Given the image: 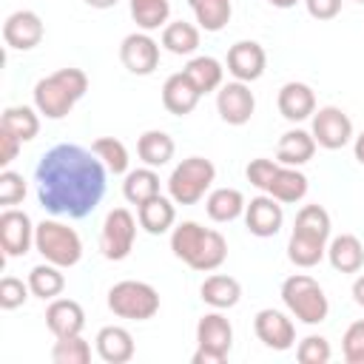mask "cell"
<instances>
[{"label": "cell", "instance_id": "6da1fadb", "mask_svg": "<svg viewBox=\"0 0 364 364\" xmlns=\"http://www.w3.org/2000/svg\"><path fill=\"white\" fill-rule=\"evenodd\" d=\"M105 171L108 168L94 151H85L74 142L48 148L34 168L40 208L51 216L68 219H82L94 213L108 188Z\"/></svg>", "mask_w": 364, "mask_h": 364}, {"label": "cell", "instance_id": "7a4b0ae2", "mask_svg": "<svg viewBox=\"0 0 364 364\" xmlns=\"http://www.w3.org/2000/svg\"><path fill=\"white\" fill-rule=\"evenodd\" d=\"M171 250L176 259H182L188 267L199 273H210L222 267L228 259V242L219 230L202 228L199 222H182L171 233Z\"/></svg>", "mask_w": 364, "mask_h": 364}, {"label": "cell", "instance_id": "3957f363", "mask_svg": "<svg viewBox=\"0 0 364 364\" xmlns=\"http://www.w3.org/2000/svg\"><path fill=\"white\" fill-rule=\"evenodd\" d=\"M88 91V77L82 68H57L54 74L37 80L34 85V108L46 119H63Z\"/></svg>", "mask_w": 364, "mask_h": 364}, {"label": "cell", "instance_id": "277c9868", "mask_svg": "<svg viewBox=\"0 0 364 364\" xmlns=\"http://www.w3.org/2000/svg\"><path fill=\"white\" fill-rule=\"evenodd\" d=\"M282 301L301 324H321L330 313V301L321 284L307 273H293L282 282Z\"/></svg>", "mask_w": 364, "mask_h": 364}, {"label": "cell", "instance_id": "5b68a950", "mask_svg": "<svg viewBox=\"0 0 364 364\" xmlns=\"http://www.w3.org/2000/svg\"><path fill=\"white\" fill-rule=\"evenodd\" d=\"M34 247L37 253L57 264V267H74L82 259V239L74 228L57 222V219H43L34 230Z\"/></svg>", "mask_w": 364, "mask_h": 364}, {"label": "cell", "instance_id": "8992f818", "mask_svg": "<svg viewBox=\"0 0 364 364\" xmlns=\"http://www.w3.org/2000/svg\"><path fill=\"white\" fill-rule=\"evenodd\" d=\"M216 179V165L205 156H188L182 159L171 176H168V196L176 205H196L213 185Z\"/></svg>", "mask_w": 364, "mask_h": 364}, {"label": "cell", "instance_id": "52a82bcc", "mask_svg": "<svg viewBox=\"0 0 364 364\" xmlns=\"http://www.w3.org/2000/svg\"><path fill=\"white\" fill-rule=\"evenodd\" d=\"M108 310L128 321H148L159 313V293L148 282L122 279L108 290Z\"/></svg>", "mask_w": 364, "mask_h": 364}, {"label": "cell", "instance_id": "ba28073f", "mask_svg": "<svg viewBox=\"0 0 364 364\" xmlns=\"http://www.w3.org/2000/svg\"><path fill=\"white\" fill-rule=\"evenodd\" d=\"M233 347V327L230 321L216 310L205 313L196 324V353L193 364H225L228 353Z\"/></svg>", "mask_w": 364, "mask_h": 364}, {"label": "cell", "instance_id": "9c48e42d", "mask_svg": "<svg viewBox=\"0 0 364 364\" xmlns=\"http://www.w3.org/2000/svg\"><path fill=\"white\" fill-rule=\"evenodd\" d=\"M136 239V219L128 208H114L108 210L102 230H100V250L108 262H122L131 256Z\"/></svg>", "mask_w": 364, "mask_h": 364}, {"label": "cell", "instance_id": "30bf717a", "mask_svg": "<svg viewBox=\"0 0 364 364\" xmlns=\"http://www.w3.org/2000/svg\"><path fill=\"white\" fill-rule=\"evenodd\" d=\"M313 139L327 151H338L353 139V119L338 105H324L313 114Z\"/></svg>", "mask_w": 364, "mask_h": 364}, {"label": "cell", "instance_id": "8fae6325", "mask_svg": "<svg viewBox=\"0 0 364 364\" xmlns=\"http://www.w3.org/2000/svg\"><path fill=\"white\" fill-rule=\"evenodd\" d=\"M34 230L37 225H31V216L26 210L17 208H6L0 213V247L9 259L26 256L34 245Z\"/></svg>", "mask_w": 364, "mask_h": 364}, {"label": "cell", "instance_id": "7c38bea8", "mask_svg": "<svg viewBox=\"0 0 364 364\" xmlns=\"http://www.w3.org/2000/svg\"><path fill=\"white\" fill-rule=\"evenodd\" d=\"M119 60H122V65L131 74L148 77L159 65V43L148 31H134V34L122 37V43H119Z\"/></svg>", "mask_w": 364, "mask_h": 364}, {"label": "cell", "instance_id": "4fadbf2b", "mask_svg": "<svg viewBox=\"0 0 364 364\" xmlns=\"http://www.w3.org/2000/svg\"><path fill=\"white\" fill-rule=\"evenodd\" d=\"M43 34H46L43 20L31 9L11 11L6 17V23H3V40L14 51H31V48H37L43 43Z\"/></svg>", "mask_w": 364, "mask_h": 364}, {"label": "cell", "instance_id": "5bb4252c", "mask_svg": "<svg viewBox=\"0 0 364 364\" xmlns=\"http://www.w3.org/2000/svg\"><path fill=\"white\" fill-rule=\"evenodd\" d=\"M216 111L228 125H245L256 111V97L247 88V82H239V80L225 82L216 91Z\"/></svg>", "mask_w": 364, "mask_h": 364}, {"label": "cell", "instance_id": "9a60e30c", "mask_svg": "<svg viewBox=\"0 0 364 364\" xmlns=\"http://www.w3.org/2000/svg\"><path fill=\"white\" fill-rule=\"evenodd\" d=\"M245 225L253 236L259 239H270L282 230L284 225V210H282V202L273 199L270 193H262V196H253L247 205H245Z\"/></svg>", "mask_w": 364, "mask_h": 364}, {"label": "cell", "instance_id": "2e32d148", "mask_svg": "<svg viewBox=\"0 0 364 364\" xmlns=\"http://www.w3.org/2000/svg\"><path fill=\"white\" fill-rule=\"evenodd\" d=\"M253 330H256L259 341L270 350L282 353V350H290L296 344V327L282 310H273V307L259 310L253 318Z\"/></svg>", "mask_w": 364, "mask_h": 364}, {"label": "cell", "instance_id": "e0dca14e", "mask_svg": "<svg viewBox=\"0 0 364 364\" xmlns=\"http://www.w3.org/2000/svg\"><path fill=\"white\" fill-rule=\"evenodd\" d=\"M267 54L256 40H239L228 48V71L239 82H253L264 74Z\"/></svg>", "mask_w": 364, "mask_h": 364}, {"label": "cell", "instance_id": "ac0fdd59", "mask_svg": "<svg viewBox=\"0 0 364 364\" xmlns=\"http://www.w3.org/2000/svg\"><path fill=\"white\" fill-rule=\"evenodd\" d=\"M46 327L54 333V338L80 336L82 327H85V313H82L80 301H74V299H51V304L46 307Z\"/></svg>", "mask_w": 364, "mask_h": 364}, {"label": "cell", "instance_id": "d6986e66", "mask_svg": "<svg viewBox=\"0 0 364 364\" xmlns=\"http://www.w3.org/2000/svg\"><path fill=\"white\" fill-rule=\"evenodd\" d=\"M279 114L287 119V122H301V119H310L316 114V94L307 82H284L279 88Z\"/></svg>", "mask_w": 364, "mask_h": 364}, {"label": "cell", "instance_id": "ffe728a7", "mask_svg": "<svg viewBox=\"0 0 364 364\" xmlns=\"http://www.w3.org/2000/svg\"><path fill=\"white\" fill-rule=\"evenodd\" d=\"M199 88L185 77V71H176L162 85V105L173 117H188L199 105Z\"/></svg>", "mask_w": 364, "mask_h": 364}, {"label": "cell", "instance_id": "44dd1931", "mask_svg": "<svg viewBox=\"0 0 364 364\" xmlns=\"http://www.w3.org/2000/svg\"><path fill=\"white\" fill-rule=\"evenodd\" d=\"M97 355L105 361V364H128L134 358V336L119 327V324H108L97 333Z\"/></svg>", "mask_w": 364, "mask_h": 364}, {"label": "cell", "instance_id": "7402d4cb", "mask_svg": "<svg viewBox=\"0 0 364 364\" xmlns=\"http://www.w3.org/2000/svg\"><path fill=\"white\" fill-rule=\"evenodd\" d=\"M173 205H176V202H173L171 196H162V193H156L154 199L142 202V205L136 208L139 228H142L145 233H151V236L168 233V230L173 228V222H176V208H173Z\"/></svg>", "mask_w": 364, "mask_h": 364}, {"label": "cell", "instance_id": "603a6c76", "mask_svg": "<svg viewBox=\"0 0 364 364\" xmlns=\"http://www.w3.org/2000/svg\"><path fill=\"white\" fill-rule=\"evenodd\" d=\"M316 154V139L310 131H301V128H293V131H284L279 145H276V162L279 165H290V168H299V165H307Z\"/></svg>", "mask_w": 364, "mask_h": 364}, {"label": "cell", "instance_id": "cb8c5ba5", "mask_svg": "<svg viewBox=\"0 0 364 364\" xmlns=\"http://www.w3.org/2000/svg\"><path fill=\"white\" fill-rule=\"evenodd\" d=\"M307 188H310V182H307V176L299 168L279 165V171L273 173V179H270L264 193H270L282 205H293V202H301L307 196Z\"/></svg>", "mask_w": 364, "mask_h": 364}, {"label": "cell", "instance_id": "d4e9b609", "mask_svg": "<svg viewBox=\"0 0 364 364\" xmlns=\"http://www.w3.org/2000/svg\"><path fill=\"white\" fill-rule=\"evenodd\" d=\"M327 259L338 273H358L364 267V245L353 233H341L327 245Z\"/></svg>", "mask_w": 364, "mask_h": 364}, {"label": "cell", "instance_id": "484cf974", "mask_svg": "<svg viewBox=\"0 0 364 364\" xmlns=\"http://www.w3.org/2000/svg\"><path fill=\"white\" fill-rule=\"evenodd\" d=\"M199 296L205 304H210L213 310H230L239 304L242 299V284L233 279V276H225V273H213L202 282L199 287Z\"/></svg>", "mask_w": 364, "mask_h": 364}, {"label": "cell", "instance_id": "4316f807", "mask_svg": "<svg viewBox=\"0 0 364 364\" xmlns=\"http://www.w3.org/2000/svg\"><path fill=\"white\" fill-rule=\"evenodd\" d=\"M173 136L165 134V131H145L139 139H136V154L139 159L148 165V168H162L173 159Z\"/></svg>", "mask_w": 364, "mask_h": 364}, {"label": "cell", "instance_id": "83f0119b", "mask_svg": "<svg viewBox=\"0 0 364 364\" xmlns=\"http://www.w3.org/2000/svg\"><path fill=\"white\" fill-rule=\"evenodd\" d=\"M182 71H185V77L199 88V94H210V91H219V88H222L225 68H222V63H219L216 57H208V54L193 57V60H188V65H185Z\"/></svg>", "mask_w": 364, "mask_h": 364}, {"label": "cell", "instance_id": "f1b7e54d", "mask_svg": "<svg viewBox=\"0 0 364 364\" xmlns=\"http://www.w3.org/2000/svg\"><path fill=\"white\" fill-rule=\"evenodd\" d=\"M245 205L247 202H245L242 191H236V188H216L205 199V210H208V216L213 222H233V219H239L245 213Z\"/></svg>", "mask_w": 364, "mask_h": 364}, {"label": "cell", "instance_id": "f546056e", "mask_svg": "<svg viewBox=\"0 0 364 364\" xmlns=\"http://www.w3.org/2000/svg\"><path fill=\"white\" fill-rule=\"evenodd\" d=\"M40 111L28 108V105H9L0 117V128L14 134L20 142H31L40 134Z\"/></svg>", "mask_w": 364, "mask_h": 364}, {"label": "cell", "instance_id": "4dcf8cb0", "mask_svg": "<svg viewBox=\"0 0 364 364\" xmlns=\"http://www.w3.org/2000/svg\"><path fill=\"white\" fill-rule=\"evenodd\" d=\"M28 287H31V296L43 299V301H51L57 299L63 290H65V276H63V267L51 264V262H43L37 267L28 270Z\"/></svg>", "mask_w": 364, "mask_h": 364}, {"label": "cell", "instance_id": "1f68e13d", "mask_svg": "<svg viewBox=\"0 0 364 364\" xmlns=\"http://www.w3.org/2000/svg\"><path fill=\"white\" fill-rule=\"evenodd\" d=\"M159 193V173L154 168H136V171H128L125 173V182H122V196L131 202V205H142L148 199H154Z\"/></svg>", "mask_w": 364, "mask_h": 364}, {"label": "cell", "instance_id": "d6a6232c", "mask_svg": "<svg viewBox=\"0 0 364 364\" xmlns=\"http://www.w3.org/2000/svg\"><path fill=\"white\" fill-rule=\"evenodd\" d=\"M162 48L176 54V57H188L199 48V28L193 23L185 20H173L162 28Z\"/></svg>", "mask_w": 364, "mask_h": 364}, {"label": "cell", "instance_id": "836d02e7", "mask_svg": "<svg viewBox=\"0 0 364 364\" xmlns=\"http://www.w3.org/2000/svg\"><path fill=\"white\" fill-rule=\"evenodd\" d=\"M199 28L205 31H222L230 23L233 14V3L230 0H188Z\"/></svg>", "mask_w": 364, "mask_h": 364}, {"label": "cell", "instance_id": "e575fe53", "mask_svg": "<svg viewBox=\"0 0 364 364\" xmlns=\"http://www.w3.org/2000/svg\"><path fill=\"white\" fill-rule=\"evenodd\" d=\"M330 228H333L330 225V213L321 205H304L296 213L293 233L307 236V239H316V242H327L330 239Z\"/></svg>", "mask_w": 364, "mask_h": 364}, {"label": "cell", "instance_id": "d590c367", "mask_svg": "<svg viewBox=\"0 0 364 364\" xmlns=\"http://www.w3.org/2000/svg\"><path fill=\"white\" fill-rule=\"evenodd\" d=\"M324 256H327V242H316V239L290 233V242H287V259H290L296 267H316Z\"/></svg>", "mask_w": 364, "mask_h": 364}, {"label": "cell", "instance_id": "8d00e7d4", "mask_svg": "<svg viewBox=\"0 0 364 364\" xmlns=\"http://www.w3.org/2000/svg\"><path fill=\"white\" fill-rule=\"evenodd\" d=\"M171 3L168 0H131V17L142 31H154L168 23Z\"/></svg>", "mask_w": 364, "mask_h": 364}, {"label": "cell", "instance_id": "74e56055", "mask_svg": "<svg viewBox=\"0 0 364 364\" xmlns=\"http://www.w3.org/2000/svg\"><path fill=\"white\" fill-rule=\"evenodd\" d=\"M91 151L102 159V165L111 171V173H128V148L117 139V136H100L91 142Z\"/></svg>", "mask_w": 364, "mask_h": 364}, {"label": "cell", "instance_id": "f35d334b", "mask_svg": "<svg viewBox=\"0 0 364 364\" xmlns=\"http://www.w3.org/2000/svg\"><path fill=\"white\" fill-rule=\"evenodd\" d=\"M51 361L54 364H88L91 361V344L82 338V333L57 338L51 347Z\"/></svg>", "mask_w": 364, "mask_h": 364}, {"label": "cell", "instance_id": "ab89813d", "mask_svg": "<svg viewBox=\"0 0 364 364\" xmlns=\"http://www.w3.org/2000/svg\"><path fill=\"white\" fill-rule=\"evenodd\" d=\"M330 355H333V350L324 336H304L296 347V358L301 364H327Z\"/></svg>", "mask_w": 364, "mask_h": 364}, {"label": "cell", "instance_id": "60d3db41", "mask_svg": "<svg viewBox=\"0 0 364 364\" xmlns=\"http://www.w3.org/2000/svg\"><path fill=\"white\" fill-rule=\"evenodd\" d=\"M26 199V179L23 173L11 171V168H3L0 171V205L3 208H14Z\"/></svg>", "mask_w": 364, "mask_h": 364}, {"label": "cell", "instance_id": "b9f144b4", "mask_svg": "<svg viewBox=\"0 0 364 364\" xmlns=\"http://www.w3.org/2000/svg\"><path fill=\"white\" fill-rule=\"evenodd\" d=\"M28 293H31L28 282H23V279H17V276H3V279H0V307H3V310H17V307H23L26 299H28Z\"/></svg>", "mask_w": 364, "mask_h": 364}, {"label": "cell", "instance_id": "7bdbcfd3", "mask_svg": "<svg viewBox=\"0 0 364 364\" xmlns=\"http://www.w3.org/2000/svg\"><path fill=\"white\" fill-rule=\"evenodd\" d=\"M341 350H344L347 364H364V318L353 321V324L344 330Z\"/></svg>", "mask_w": 364, "mask_h": 364}, {"label": "cell", "instance_id": "ee69618b", "mask_svg": "<svg viewBox=\"0 0 364 364\" xmlns=\"http://www.w3.org/2000/svg\"><path fill=\"white\" fill-rule=\"evenodd\" d=\"M276 171H279V162H276V159H264V156H259V159H250V162H247L245 176H247V182H250L253 188L267 191V185H270V179H273Z\"/></svg>", "mask_w": 364, "mask_h": 364}, {"label": "cell", "instance_id": "f6af8a7d", "mask_svg": "<svg viewBox=\"0 0 364 364\" xmlns=\"http://www.w3.org/2000/svg\"><path fill=\"white\" fill-rule=\"evenodd\" d=\"M307 14L316 20H333L341 11V0H304Z\"/></svg>", "mask_w": 364, "mask_h": 364}, {"label": "cell", "instance_id": "bcb514c9", "mask_svg": "<svg viewBox=\"0 0 364 364\" xmlns=\"http://www.w3.org/2000/svg\"><path fill=\"white\" fill-rule=\"evenodd\" d=\"M20 145H23V142H20L14 134H9V131L0 128V168H9V165L17 159Z\"/></svg>", "mask_w": 364, "mask_h": 364}, {"label": "cell", "instance_id": "7dc6e473", "mask_svg": "<svg viewBox=\"0 0 364 364\" xmlns=\"http://www.w3.org/2000/svg\"><path fill=\"white\" fill-rule=\"evenodd\" d=\"M353 301H355L358 307H364V273L353 282Z\"/></svg>", "mask_w": 364, "mask_h": 364}, {"label": "cell", "instance_id": "c3c4849f", "mask_svg": "<svg viewBox=\"0 0 364 364\" xmlns=\"http://www.w3.org/2000/svg\"><path fill=\"white\" fill-rule=\"evenodd\" d=\"M353 154H355V159L364 165V131L355 136V145H353Z\"/></svg>", "mask_w": 364, "mask_h": 364}, {"label": "cell", "instance_id": "681fc988", "mask_svg": "<svg viewBox=\"0 0 364 364\" xmlns=\"http://www.w3.org/2000/svg\"><path fill=\"white\" fill-rule=\"evenodd\" d=\"M91 9H114L119 0H85Z\"/></svg>", "mask_w": 364, "mask_h": 364}, {"label": "cell", "instance_id": "f907efd6", "mask_svg": "<svg viewBox=\"0 0 364 364\" xmlns=\"http://www.w3.org/2000/svg\"><path fill=\"white\" fill-rule=\"evenodd\" d=\"M270 6H276V9H293L299 0H267Z\"/></svg>", "mask_w": 364, "mask_h": 364}, {"label": "cell", "instance_id": "816d5d0a", "mask_svg": "<svg viewBox=\"0 0 364 364\" xmlns=\"http://www.w3.org/2000/svg\"><path fill=\"white\" fill-rule=\"evenodd\" d=\"M355 3H364V0H355Z\"/></svg>", "mask_w": 364, "mask_h": 364}]
</instances>
